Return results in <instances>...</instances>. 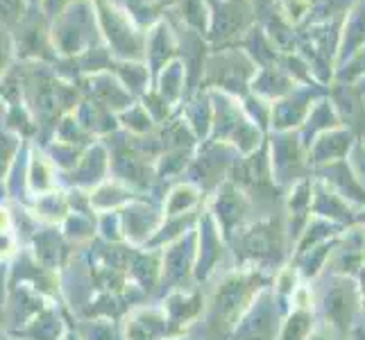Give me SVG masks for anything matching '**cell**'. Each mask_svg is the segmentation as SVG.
<instances>
[{"instance_id":"1","label":"cell","mask_w":365,"mask_h":340,"mask_svg":"<svg viewBox=\"0 0 365 340\" xmlns=\"http://www.w3.org/2000/svg\"><path fill=\"white\" fill-rule=\"evenodd\" d=\"M23 0H0V21H19Z\"/></svg>"}]
</instances>
